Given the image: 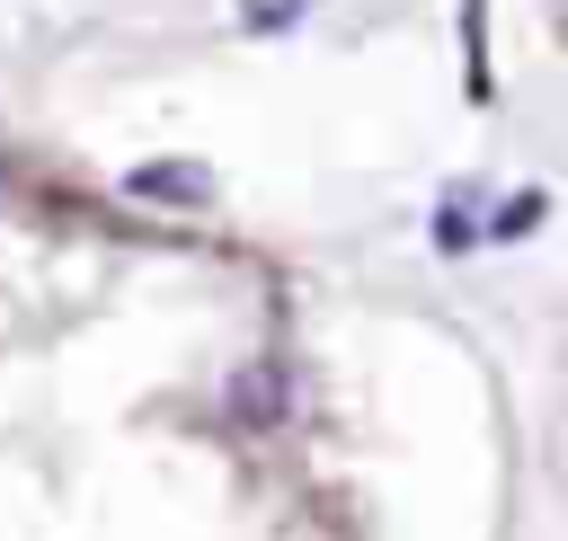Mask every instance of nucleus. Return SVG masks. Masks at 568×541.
I'll use <instances>...</instances> for the list:
<instances>
[{"mask_svg":"<svg viewBox=\"0 0 568 541\" xmlns=\"http://www.w3.org/2000/svg\"><path fill=\"white\" fill-rule=\"evenodd\" d=\"M133 195H169V204H204L213 177L204 169H133Z\"/></svg>","mask_w":568,"mask_h":541,"instance_id":"obj_2","label":"nucleus"},{"mask_svg":"<svg viewBox=\"0 0 568 541\" xmlns=\"http://www.w3.org/2000/svg\"><path fill=\"white\" fill-rule=\"evenodd\" d=\"M231 417L257 426V435L284 426V417H293V372H284V364H240V372H231Z\"/></svg>","mask_w":568,"mask_h":541,"instance_id":"obj_1","label":"nucleus"}]
</instances>
